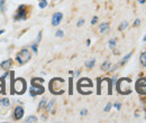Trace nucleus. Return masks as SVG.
<instances>
[{
    "label": "nucleus",
    "instance_id": "1",
    "mask_svg": "<svg viewBox=\"0 0 146 123\" xmlns=\"http://www.w3.org/2000/svg\"><path fill=\"white\" fill-rule=\"evenodd\" d=\"M10 75H11V93L14 95L15 93H17V94H24V92L25 90H26V82H25V79L24 78H17L16 81L14 82V72H11L10 73Z\"/></svg>",
    "mask_w": 146,
    "mask_h": 123
},
{
    "label": "nucleus",
    "instance_id": "2",
    "mask_svg": "<svg viewBox=\"0 0 146 123\" xmlns=\"http://www.w3.org/2000/svg\"><path fill=\"white\" fill-rule=\"evenodd\" d=\"M132 79L130 78H120L117 83V91L120 94H130L132 93Z\"/></svg>",
    "mask_w": 146,
    "mask_h": 123
},
{
    "label": "nucleus",
    "instance_id": "3",
    "mask_svg": "<svg viewBox=\"0 0 146 123\" xmlns=\"http://www.w3.org/2000/svg\"><path fill=\"white\" fill-rule=\"evenodd\" d=\"M63 83H64V79H63V78H58V77L53 78L52 81H51V83H49V91H51L53 94H61L60 92H58L57 87H58V88L62 87ZM60 90L64 91L63 88H60Z\"/></svg>",
    "mask_w": 146,
    "mask_h": 123
},
{
    "label": "nucleus",
    "instance_id": "4",
    "mask_svg": "<svg viewBox=\"0 0 146 123\" xmlns=\"http://www.w3.org/2000/svg\"><path fill=\"white\" fill-rule=\"evenodd\" d=\"M92 86H93L92 85V82H91V79H89V78H81L78 82V90H79V92L81 94H89L85 88L87 87L92 88Z\"/></svg>",
    "mask_w": 146,
    "mask_h": 123
},
{
    "label": "nucleus",
    "instance_id": "5",
    "mask_svg": "<svg viewBox=\"0 0 146 123\" xmlns=\"http://www.w3.org/2000/svg\"><path fill=\"white\" fill-rule=\"evenodd\" d=\"M30 58H32V54L29 53L28 49H23V50H20L19 53L16 55V59L20 65H24L27 61H29Z\"/></svg>",
    "mask_w": 146,
    "mask_h": 123
},
{
    "label": "nucleus",
    "instance_id": "6",
    "mask_svg": "<svg viewBox=\"0 0 146 123\" xmlns=\"http://www.w3.org/2000/svg\"><path fill=\"white\" fill-rule=\"evenodd\" d=\"M135 88L137 91V93L142 95H146V77H142L136 82Z\"/></svg>",
    "mask_w": 146,
    "mask_h": 123
},
{
    "label": "nucleus",
    "instance_id": "7",
    "mask_svg": "<svg viewBox=\"0 0 146 123\" xmlns=\"http://www.w3.org/2000/svg\"><path fill=\"white\" fill-rule=\"evenodd\" d=\"M44 93V87L41 84H33L30 87V95L32 96H36V95Z\"/></svg>",
    "mask_w": 146,
    "mask_h": 123
},
{
    "label": "nucleus",
    "instance_id": "8",
    "mask_svg": "<svg viewBox=\"0 0 146 123\" xmlns=\"http://www.w3.org/2000/svg\"><path fill=\"white\" fill-rule=\"evenodd\" d=\"M24 19H26V7L25 6H19L16 15H15V20H24Z\"/></svg>",
    "mask_w": 146,
    "mask_h": 123
},
{
    "label": "nucleus",
    "instance_id": "9",
    "mask_svg": "<svg viewBox=\"0 0 146 123\" xmlns=\"http://www.w3.org/2000/svg\"><path fill=\"white\" fill-rule=\"evenodd\" d=\"M62 18H63L62 12H55L52 17V25L53 26H57V25L62 21Z\"/></svg>",
    "mask_w": 146,
    "mask_h": 123
},
{
    "label": "nucleus",
    "instance_id": "10",
    "mask_svg": "<svg viewBox=\"0 0 146 123\" xmlns=\"http://www.w3.org/2000/svg\"><path fill=\"white\" fill-rule=\"evenodd\" d=\"M24 115V109L23 106H16V109L14 111V118L16 120H20Z\"/></svg>",
    "mask_w": 146,
    "mask_h": 123
},
{
    "label": "nucleus",
    "instance_id": "11",
    "mask_svg": "<svg viewBox=\"0 0 146 123\" xmlns=\"http://www.w3.org/2000/svg\"><path fill=\"white\" fill-rule=\"evenodd\" d=\"M99 32H100L101 34H106L109 32V24L107 23H102L100 25V27H99Z\"/></svg>",
    "mask_w": 146,
    "mask_h": 123
},
{
    "label": "nucleus",
    "instance_id": "12",
    "mask_svg": "<svg viewBox=\"0 0 146 123\" xmlns=\"http://www.w3.org/2000/svg\"><path fill=\"white\" fill-rule=\"evenodd\" d=\"M11 63H12V59L9 58V59L2 61V63L0 64V66H1V68H4V69H9L10 68V66H11Z\"/></svg>",
    "mask_w": 146,
    "mask_h": 123
},
{
    "label": "nucleus",
    "instance_id": "13",
    "mask_svg": "<svg viewBox=\"0 0 146 123\" xmlns=\"http://www.w3.org/2000/svg\"><path fill=\"white\" fill-rule=\"evenodd\" d=\"M139 60H141L142 65L146 67V52H144V53L141 54V57H139Z\"/></svg>",
    "mask_w": 146,
    "mask_h": 123
},
{
    "label": "nucleus",
    "instance_id": "14",
    "mask_svg": "<svg viewBox=\"0 0 146 123\" xmlns=\"http://www.w3.org/2000/svg\"><path fill=\"white\" fill-rule=\"evenodd\" d=\"M9 104H10V102H9V100L7 97H4L0 100V105L1 106H9Z\"/></svg>",
    "mask_w": 146,
    "mask_h": 123
},
{
    "label": "nucleus",
    "instance_id": "15",
    "mask_svg": "<svg viewBox=\"0 0 146 123\" xmlns=\"http://www.w3.org/2000/svg\"><path fill=\"white\" fill-rule=\"evenodd\" d=\"M101 69L102 70H108V69H110V61H105L104 64L101 65Z\"/></svg>",
    "mask_w": 146,
    "mask_h": 123
},
{
    "label": "nucleus",
    "instance_id": "16",
    "mask_svg": "<svg viewBox=\"0 0 146 123\" xmlns=\"http://www.w3.org/2000/svg\"><path fill=\"white\" fill-rule=\"evenodd\" d=\"M95 63H96V59H95V58H92V59H90V60L87 61V63H85V66L88 67V68H91V67H93Z\"/></svg>",
    "mask_w": 146,
    "mask_h": 123
},
{
    "label": "nucleus",
    "instance_id": "17",
    "mask_svg": "<svg viewBox=\"0 0 146 123\" xmlns=\"http://www.w3.org/2000/svg\"><path fill=\"white\" fill-rule=\"evenodd\" d=\"M25 122H26V123H29V122H37V118H36V116H34V115L28 116V118L25 120Z\"/></svg>",
    "mask_w": 146,
    "mask_h": 123
},
{
    "label": "nucleus",
    "instance_id": "18",
    "mask_svg": "<svg viewBox=\"0 0 146 123\" xmlns=\"http://www.w3.org/2000/svg\"><path fill=\"white\" fill-rule=\"evenodd\" d=\"M130 56H132V53H129V54H127V55H126V56H125V57H124V58H123V59H122V61H120V64H124V63H126V61H127V60H128V59H129V57H130Z\"/></svg>",
    "mask_w": 146,
    "mask_h": 123
},
{
    "label": "nucleus",
    "instance_id": "19",
    "mask_svg": "<svg viewBox=\"0 0 146 123\" xmlns=\"http://www.w3.org/2000/svg\"><path fill=\"white\" fill-rule=\"evenodd\" d=\"M46 6H47L46 0H41V2H39V8H45Z\"/></svg>",
    "mask_w": 146,
    "mask_h": 123
},
{
    "label": "nucleus",
    "instance_id": "20",
    "mask_svg": "<svg viewBox=\"0 0 146 123\" xmlns=\"http://www.w3.org/2000/svg\"><path fill=\"white\" fill-rule=\"evenodd\" d=\"M69 83H70V85H69V94H72L73 93V90H72V78L69 79Z\"/></svg>",
    "mask_w": 146,
    "mask_h": 123
},
{
    "label": "nucleus",
    "instance_id": "21",
    "mask_svg": "<svg viewBox=\"0 0 146 123\" xmlns=\"http://www.w3.org/2000/svg\"><path fill=\"white\" fill-rule=\"evenodd\" d=\"M127 25H128V23H127V21H124V23L120 25V27H119V30H124L127 27Z\"/></svg>",
    "mask_w": 146,
    "mask_h": 123
},
{
    "label": "nucleus",
    "instance_id": "22",
    "mask_svg": "<svg viewBox=\"0 0 146 123\" xmlns=\"http://www.w3.org/2000/svg\"><path fill=\"white\" fill-rule=\"evenodd\" d=\"M115 45H116V39H111V40L109 42V47L110 48H114Z\"/></svg>",
    "mask_w": 146,
    "mask_h": 123
},
{
    "label": "nucleus",
    "instance_id": "23",
    "mask_svg": "<svg viewBox=\"0 0 146 123\" xmlns=\"http://www.w3.org/2000/svg\"><path fill=\"white\" fill-rule=\"evenodd\" d=\"M55 36H56V37H63L64 34H63V32H62V30H57L56 34H55Z\"/></svg>",
    "mask_w": 146,
    "mask_h": 123
},
{
    "label": "nucleus",
    "instance_id": "24",
    "mask_svg": "<svg viewBox=\"0 0 146 123\" xmlns=\"http://www.w3.org/2000/svg\"><path fill=\"white\" fill-rule=\"evenodd\" d=\"M45 104H46V100H43V101H41V103H39V105H38V109L41 110L42 107L45 105Z\"/></svg>",
    "mask_w": 146,
    "mask_h": 123
},
{
    "label": "nucleus",
    "instance_id": "25",
    "mask_svg": "<svg viewBox=\"0 0 146 123\" xmlns=\"http://www.w3.org/2000/svg\"><path fill=\"white\" fill-rule=\"evenodd\" d=\"M2 78H0V93H4V85H2Z\"/></svg>",
    "mask_w": 146,
    "mask_h": 123
},
{
    "label": "nucleus",
    "instance_id": "26",
    "mask_svg": "<svg viewBox=\"0 0 146 123\" xmlns=\"http://www.w3.org/2000/svg\"><path fill=\"white\" fill-rule=\"evenodd\" d=\"M110 107H111V103H108L107 105H106V107H105V111H106V112H108V111L110 110Z\"/></svg>",
    "mask_w": 146,
    "mask_h": 123
},
{
    "label": "nucleus",
    "instance_id": "27",
    "mask_svg": "<svg viewBox=\"0 0 146 123\" xmlns=\"http://www.w3.org/2000/svg\"><path fill=\"white\" fill-rule=\"evenodd\" d=\"M32 48H33V50L35 52V53H37V44H36V43L32 45Z\"/></svg>",
    "mask_w": 146,
    "mask_h": 123
},
{
    "label": "nucleus",
    "instance_id": "28",
    "mask_svg": "<svg viewBox=\"0 0 146 123\" xmlns=\"http://www.w3.org/2000/svg\"><path fill=\"white\" fill-rule=\"evenodd\" d=\"M4 2L5 0H0V10H4Z\"/></svg>",
    "mask_w": 146,
    "mask_h": 123
},
{
    "label": "nucleus",
    "instance_id": "29",
    "mask_svg": "<svg viewBox=\"0 0 146 123\" xmlns=\"http://www.w3.org/2000/svg\"><path fill=\"white\" fill-rule=\"evenodd\" d=\"M53 104H54V101H51V102H49V104L47 105V111L51 110V107L53 106Z\"/></svg>",
    "mask_w": 146,
    "mask_h": 123
},
{
    "label": "nucleus",
    "instance_id": "30",
    "mask_svg": "<svg viewBox=\"0 0 146 123\" xmlns=\"http://www.w3.org/2000/svg\"><path fill=\"white\" fill-rule=\"evenodd\" d=\"M115 107H116L117 110H120V107H122V104H120V103H116V104H115Z\"/></svg>",
    "mask_w": 146,
    "mask_h": 123
},
{
    "label": "nucleus",
    "instance_id": "31",
    "mask_svg": "<svg viewBox=\"0 0 146 123\" xmlns=\"http://www.w3.org/2000/svg\"><path fill=\"white\" fill-rule=\"evenodd\" d=\"M97 20H98V17H93V18H92V21H91V24H92V25H95L96 23H97Z\"/></svg>",
    "mask_w": 146,
    "mask_h": 123
},
{
    "label": "nucleus",
    "instance_id": "32",
    "mask_svg": "<svg viewBox=\"0 0 146 123\" xmlns=\"http://www.w3.org/2000/svg\"><path fill=\"white\" fill-rule=\"evenodd\" d=\"M83 24H84V20H83V19H81V20H80V21H79V23H78V26H79V27H80V26H82V25H83Z\"/></svg>",
    "mask_w": 146,
    "mask_h": 123
},
{
    "label": "nucleus",
    "instance_id": "33",
    "mask_svg": "<svg viewBox=\"0 0 146 123\" xmlns=\"http://www.w3.org/2000/svg\"><path fill=\"white\" fill-rule=\"evenodd\" d=\"M87 113H88V111H87V110H82L81 115H87Z\"/></svg>",
    "mask_w": 146,
    "mask_h": 123
},
{
    "label": "nucleus",
    "instance_id": "34",
    "mask_svg": "<svg viewBox=\"0 0 146 123\" xmlns=\"http://www.w3.org/2000/svg\"><path fill=\"white\" fill-rule=\"evenodd\" d=\"M139 24H141V20H139V19H137V20L135 21V25H136V26H138Z\"/></svg>",
    "mask_w": 146,
    "mask_h": 123
},
{
    "label": "nucleus",
    "instance_id": "35",
    "mask_svg": "<svg viewBox=\"0 0 146 123\" xmlns=\"http://www.w3.org/2000/svg\"><path fill=\"white\" fill-rule=\"evenodd\" d=\"M137 1L139 2V4H145V2H146V0H137Z\"/></svg>",
    "mask_w": 146,
    "mask_h": 123
},
{
    "label": "nucleus",
    "instance_id": "36",
    "mask_svg": "<svg viewBox=\"0 0 146 123\" xmlns=\"http://www.w3.org/2000/svg\"><path fill=\"white\" fill-rule=\"evenodd\" d=\"M5 33V30H0V35H1V34H4Z\"/></svg>",
    "mask_w": 146,
    "mask_h": 123
},
{
    "label": "nucleus",
    "instance_id": "37",
    "mask_svg": "<svg viewBox=\"0 0 146 123\" xmlns=\"http://www.w3.org/2000/svg\"><path fill=\"white\" fill-rule=\"evenodd\" d=\"M143 40H144V42H145V40H146V36H145V37H144V39H143Z\"/></svg>",
    "mask_w": 146,
    "mask_h": 123
}]
</instances>
